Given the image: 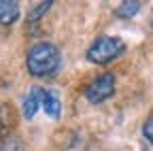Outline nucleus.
<instances>
[{
	"label": "nucleus",
	"mask_w": 153,
	"mask_h": 151,
	"mask_svg": "<svg viewBox=\"0 0 153 151\" xmlns=\"http://www.w3.org/2000/svg\"><path fill=\"white\" fill-rule=\"evenodd\" d=\"M60 64H62L60 49H57L53 43H47V41L34 43L26 53V68L36 79L55 74L60 70Z\"/></svg>",
	"instance_id": "f257e3e1"
},
{
	"label": "nucleus",
	"mask_w": 153,
	"mask_h": 151,
	"mask_svg": "<svg viewBox=\"0 0 153 151\" xmlns=\"http://www.w3.org/2000/svg\"><path fill=\"white\" fill-rule=\"evenodd\" d=\"M126 51V43L119 39V36H100V39H96L89 49H87V60L91 64H98V66H104L108 62H113L115 58H119V55Z\"/></svg>",
	"instance_id": "f03ea898"
},
{
	"label": "nucleus",
	"mask_w": 153,
	"mask_h": 151,
	"mask_svg": "<svg viewBox=\"0 0 153 151\" xmlns=\"http://www.w3.org/2000/svg\"><path fill=\"white\" fill-rule=\"evenodd\" d=\"M115 94V77L111 72H104L100 77H96L87 87H85V98L91 104H102Z\"/></svg>",
	"instance_id": "7ed1b4c3"
},
{
	"label": "nucleus",
	"mask_w": 153,
	"mask_h": 151,
	"mask_svg": "<svg viewBox=\"0 0 153 151\" xmlns=\"http://www.w3.org/2000/svg\"><path fill=\"white\" fill-rule=\"evenodd\" d=\"M41 106H43V87H32L26 96H24V104H22L24 117L26 119H32Z\"/></svg>",
	"instance_id": "20e7f679"
},
{
	"label": "nucleus",
	"mask_w": 153,
	"mask_h": 151,
	"mask_svg": "<svg viewBox=\"0 0 153 151\" xmlns=\"http://www.w3.org/2000/svg\"><path fill=\"white\" fill-rule=\"evenodd\" d=\"M15 119H17V113L11 104L2 102L0 104V141H9L11 130L15 128Z\"/></svg>",
	"instance_id": "39448f33"
},
{
	"label": "nucleus",
	"mask_w": 153,
	"mask_h": 151,
	"mask_svg": "<svg viewBox=\"0 0 153 151\" xmlns=\"http://www.w3.org/2000/svg\"><path fill=\"white\" fill-rule=\"evenodd\" d=\"M19 19V4L15 0H0V26H11Z\"/></svg>",
	"instance_id": "423d86ee"
},
{
	"label": "nucleus",
	"mask_w": 153,
	"mask_h": 151,
	"mask_svg": "<svg viewBox=\"0 0 153 151\" xmlns=\"http://www.w3.org/2000/svg\"><path fill=\"white\" fill-rule=\"evenodd\" d=\"M43 109H45L47 115L53 117V119H60V115H62V102L49 89H43Z\"/></svg>",
	"instance_id": "0eeeda50"
},
{
	"label": "nucleus",
	"mask_w": 153,
	"mask_h": 151,
	"mask_svg": "<svg viewBox=\"0 0 153 151\" xmlns=\"http://www.w3.org/2000/svg\"><path fill=\"white\" fill-rule=\"evenodd\" d=\"M138 11H140V2H138V0H126V2H121L117 9H115V15L121 17V19H132Z\"/></svg>",
	"instance_id": "6e6552de"
},
{
	"label": "nucleus",
	"mask_w": 153,
	"mask_h": 151,
	"mask_svg": "<svg viewBox=\"0 0 153 151\" xmlns=\"http://www.w3.org/2000/svg\"><path fill=\"white\" fill-rule=\"evenodd\" d=\"M51 9V0H45V2H41V4H36L30 13H28V24H36L38 19H41V17L47 13Z\"/></svg>",
	"instance_id": "1a4fd4ad"
},
{
	"label": "nucleus",
	"mask_w": 153,
	"mask_h": 151,
	"mask_svg": "<svg viewBox=\"0 0 153 151\" xmlns=\"http://www.w3.org/2000/svg\"><path fill=\"white\" fill-rule=\"evenodd\" d=\"M0 151H28V149H26L22 143L9 138V141H4V143H0Z\"/></svg>",
	"instance_id": "9d476101"
},
{
	"label": "nucleus",
	"mask_w": 153,
	"mask_h": 151,
	"mask_svg": "<svg viewBox=\"0 0 153 151\" xmlns=\"http://www.w3.org/2000/svg\"><path fill=\"white\" fill-rule=\"evenodd\" d=\"M143 134H145V138L153 145V117H149V119L145 121V126H143Z\"/></svg>",
	"instance_id": "9b49d317"
},
{
	"label": "nucleus",
	"mask_w": 153,
	"mask_h": 151,
	"mask_svg": "<svg viewBox=\"0 0 153 151\" xmlns=\"http://www.w3.org/2000/svg\"><path fill=\"white\" fill-rule=\"evenodd\" d=\"M151 24H153V13H151Z\"/></svg>",
	"instance_id": "f8f14e48"
}]
</instances>
